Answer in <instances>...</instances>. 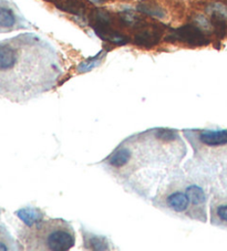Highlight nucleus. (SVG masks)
I'll list each match as a JSON object with an SVG mask.
<instances>
[{
	"mask_svg": "<svg viewBox=\"0 0 227 251\" xmlns=\"http://www.w3.org/2000/svg\"><path fill=\"white\" fill-rule=\"evenodd\" d=\"M55 50L34 34L0 41V94L24 102L55 86L61 75Z\"/></svg>",
	"mask_w": 227,
	"mask_h": 251,
	"instance_id": "obj_1",
	"label": "nucleus"
},
{
	"mask_svg": "<svg viewBox=\"0 0 227 251\" xmlns=\"http://www.w3.org/2000/svg\"><path fill=\"white\" fill-rule=\"evenodd\" d=\"M19 239L28 250L67 251L76 244V233L65 220L48 219L28 225L20 231Z\"/></svg>",
	"mask_w": 227,
	"mask_h": 251,
	"instance_id": "obj_2",
	"label": "nucleus"
},
{
	"mask_svg": "<svg viewBox=\"0 0 227 251\" xmlns=\"http://www.w3.org/2000/svg\"><path fill=\"white\" fill-rule=\"evenodd\" d=\"M167 39L186 42L194 46H203L208 43V39L204 34L203 29L194 25H187L180 29L174 30L173 33L170 34Z\"/></svg>",
	"mask_w": 227,
	"mask_h": 251,
	"instance_id": "obj_3",
	"label": "nucleus"
},
{
	"mask_svg": "<svg viewBox=\"0 0 227 251\" xmlns=\"http://www.w3.org/2000/svg\"><path fill=\"white\" fill-rule=\"evenodd\" d=\"M19 28H23L20 25L19 17L7 2L0 0V33L9 32Z\"/></svg>",
	"mask_w": 227,
	"mask_h": 251,
	"instance_id": "obj_4",
	"label": "nucleus"
},
{
	"mask_svg": "<svg viewBox=\"0 0 227 251\" xmlns=\"http://www.w3.org/2000/svg\"><path fill=\"white\" fill-rule=\"evenodd\" d=\"M192 202L190 195L184 192L172 193L167 198V204L175 213H184Z\"/></svg>",
	"mask_w": 227,
	"mask_h": 251,
	"instance_id": "obj_5",
	"label": "nucleus"
},
{
	"mask_svg": "<svg viewBox=\"0 0 227 251\" xmlns=\"http://www.w3.org/2000/svg\"><path fill=\"white\" fill-rule=\"evenodd\" d=\"M161 34H162V30H161L158 25L151 28H144L135 36V42L140 46H153L158 43L160 40Z\"/></svg>",
	"mask_w": 227,
	"mask_h": 251,
	"instance_id": "obj_6",
	"label": "nucleus"
},
{
	"mask_svg": "<svg viewBox=\"0 0 227 251\" xmlns=\"http://www.w3.org/2000/svg\"><path fill=\"white\" fill-rule=\"evenodd\" d=\"M17 241L12 238V236L7 230L5 226L0 224V250L8 251V250H18L21 247H18Z\"/></svg>",
	"mask_w": 227,
	"mask_h": 251,
	"instance_id": "obj_7",
	"label": "nucleus"
},
{
	"mask_svg": "<svg viewBox=\"0 0 227 251\" xmlns=\"http://www.w3.org/2000/svg\"><path fill=\"white\" fill-rule=\"evenodd\" d=\"M139 10L151 17H156V18H163L165 17L164 10L161 8L158 3L153 1H143L139 5Z\"/></svg>",
	"mask_w": 227,
	"mask_h": 251,
	"instance_id": "obj_8",
	"label": "nucleus"
},
{
	"mask_svg": "<svg viewBox=\"0 0 227 251\" xmlns=\"http://www.w3.org/2000/svg\"><path fill=\"white\" fill-rule=\"evenodd\" d=\"M60 8H62L63 10H67L71 14L82 16L85 10V7L80 0H62Z\"/></svg>",
	"mask_w": 227,
	"mask_h": 251,
	"instance_id": "obj_9",
	"label": "nucleus"
},
{
	"mask_svg": "<svg viewBox=\"0 0 227 251\" xmlns=\"http://www.w3.org/2000/svg\"><path fill=\"white\" fill-rule=\"evenodd\" d=\"M186 192L190 195L192 202H193V204L196 206L203 205V204H205V201H206V196H205L204 190L198 185L190 186V187L187 188Z\"/></svg>",
	"mask_w": 227,
	"mask_h": 251,
	"instance_id": "obj_10",
	"label": "nucleus"
},
{
	"mask_svg": "<svg viewBox=\"0 0 227 251\" xmlns=\"http://www.w3.org/2000/svg\"><path fill=\"white\" fill-rule=\"evenodd\" d=\"M17 215L24 220V222L27 225H32L34 223L39 222V220H42L43 215L39 210H33V209H23L17 213Z\"/></svg>",
	"mask_w": 227,
	"mask_h": 251,
	"instance_id": "obj_11",
	"label": "nucleus"
},
{
	"mask_svg": "<svg viewBox=\"0 0 227 251\" xmlns=\"http://www.w3.org/2000/svg\"><path fill=\"white\" fill-rule=\"evenodd\" d=\"M88 239L90 240V241H88V246L86 247H89V248H91V249H98V250H100V249H107V242H106V240L103 239V238H101V237H97V236H92V237H88Z\"/></svg>",
	"mask_w": 227,
	"mask_h": 251,
	"instance_id": "obj_12",
	"label": "nucleus"
},
{
	"mask_svg": "<svg viewBox=\"0 0 227 251\" xmlns=\"http://www.w3.org/2000/svg\"><path fill=\"white\" fill-rule=\"evenodd\" d=\"M215 214L220 223L227 227V202H222V204L217 205L215 208Z\"/></svg>",
	"mask_w": 227,
	"mask_h": 251,
	"instance_id": "obj_13",
	"label": "nucleus"
},
{
	"mask_svg": "<svg viewBox=\"0 0 227 251\" xmlns=\"http://www.w3.org/2000/svg\"><path fill=\"white\" fill-rule=\"evenodd\" d=\"M91 1L94 2V3H99V5H100V3H103V2H106L107 0H91Z\"/></svg>",
	"mask_w": 227,
	"mask_h": 251,
	"instance_id": "obj_14",
	"label": "nucleus"
}]
</instances>
